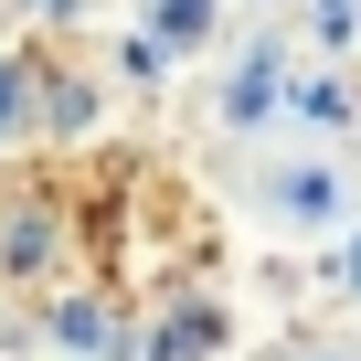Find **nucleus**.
<instances>
[{"label": "nucleus", "mask_w": 361, "mask_h": 361, "mask_svg": "<svg viewBox=\"0 0 361 361\" xmlns=\"http://www.w3.org/2000/svg\"><path fill=\"white\" fill-rule=\"evenodd\" d=\"M213 11H224V0H149V43L159 54H202L213 43Z\"/></svg>", "instance_id": "nucleus-1"}, {"label": "nucleus", "mask_w": 361, "mask_h": 361, "mask_svg": "<svg viewBox=\"0 0 361 361\" xmlns=\"http://www.w3.org/2000/svg\"><path fill=\"white\" fill-rule=\"evenodd\" d=\"M276 213H287V224H329V213H340V180H329V170H287V180H276Z\"/></svg>", "instance_id": "nucleus-2"}, {"label": "nucleus", "mask_w": 361, "mask_h": 361, "mask_svg": "<svg viewBox=\"0 0 361 361\" xmlns=\"http://www.w3.org/2000/svg\"><path fill=\"white\" fill-rule=\"evenodd\" d=\"M54 255V213H11L0 224V266H43Z\"/></svg>", "instance_id": "nucleus-3"}, {"label": "nucleus", "mask_w": 361, "mask_h": 361, "mask_svg": "<svg viewBox=\"0 0 361 361\" xmlns=\"http://www.w3.org/2000/svg\"><path fill=\"white\" fill-rule=\"evenodd\" d=\"M266 106H276V64H266V54H255V64H245V75H234V128H255V117H266Z\"/></svg>", "instance_id": "nucleus-4"}, {"label": "nucleus", "mask_w": 361, "mask_h": 361, "mask_svg": "<svg viewBox=\"0 0 361 361\" xmlns=\"http://www.w3.org/2000/svg\"><path fill=\"white\" fill-rule=\"evenodd\" d=\"M32 117V64H0V138Z\"/></svg>", "instance_id": "nucleus-5"}, {"label": "nucleus", "mask_w": 361, "mask_h": 361, "mask_svg": "<svg viewBox=\"0 0 361 361\" xmlns=\"http://www.w3.org/2000/svg\"><path fill=\"white\" fill-rule=\"evenodd\" d=\"M43 106H54V128H85V117H96V85L64 75V85H43Z\"/></svg>", "instance_id": "nucleus-6"}, {"label": "nucleus", "mask_w": 361, "mask_h": 361, "mask_svg": "<svg viewBox=\"0 0 361 361\" xmlns=\"http://www.w3.org/2000/svg\"><path fill=\"white\" fill-rule=\"evenodd\" d=\"M350 276H361V245H350Z\"/></svg>", "instance_id": "nucleus-7"}, {"label": "nucleus", "mask_w": 361, "mask_h": 361, "mask_svg": "<svg viewBox=\"0 0 361 361\" xmlns=\"http://www.w3.org/2000/svg\"><path fill=\"white\" fill-rule=\"evenodd\" d=\"M329 11H340V0H329Z\"/></svg>", "instance_id": "nucleus-8"}]
</instances>
